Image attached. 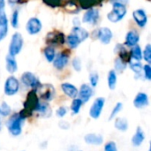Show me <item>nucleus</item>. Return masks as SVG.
<instances>
[{
  "label": "nucleus",
  "instance_id": "nucleus-5",
  "mask_svg": "<svg viewBox=\"0 0 151 151\" xmlns=\"http://www.w3.org/2000/svg\"><path fill=\"white\" fill-rule=\"evenodd\" d=\"M35 91L43 102L51 101L55 96V88L51 84H41Z\"/></svg>",
  "mask_w": 151,
  "mask_h": 151
},
{
  "label": "nucleus",
  "instance_id": "nucleus-1",
  "mask_svg": "<svg viewBox=\"0 0 151 151\" xmlns=\"http://www.w3.org/2000/svg\"><path fill=\"white\" fill-rule=\"evenodd\" d=\"M39 103H40L39 97H38V95L36 94L35 89L31 90L27 94L26 101L23 104L24 109L19 113V116L21 118H23L24 119L28 118V117H30L33 114V112L36 111Z\"/></svg>",
  "mask_w": 151,
  "mask_h": 151
},
{
  "label": "nucleus",
  "instance_id": "nucleus-42",
  "mask_svg": "<svg viewBox=\"0 0 151 151\" xmlns=\"http://www.w3.org/2000/svg\"><path fill=\"white\" fill-rule=\"evenodd\" d=\"M104 151H118L117 145L114 142H109L104 146Z\"/></svg>",
  "mask_w": 151,
  "mask_h": 151
},
{
  "label": "nucleus",
  "instance_id": "nucleus-16",
  "mask_svg": "<svg viewBox=\"0 0 151 151\" xmlns=\"http://www.w3.org/2000/svg\"><path fill=\"white\" fill-rule=\"evenodd\" d=\"M140 42V35L137 31L135 30H130L127 32V35H126V39H125V42L124 44L127 47H134L135 45L138 44V42Z\"/></svg>",
  "mask_w": 151,
  "mask_h": 151
},
{
  "label": "nucleus",
  "instance_id": "nucleus-20",
  "mask_svg": "<svg viewBox=\"0 0 151 151\" xmlns=\"http://www.w3.org/2000/svg\"><path fill=\"white\" fill-rule=\"evenodd\" d=\"M72 34H73L81 42H84L86 39H88L89 37V33L88 32L87 29L80 27V26H74L72 29Z\"/></svg>",
  "mask_w": 151,
  "mask_h": 151
},
{
  "label": "nucleus",
  "instance_id": "nucleus-30",
  "mask_svg": "<svg viewBox=\"0 0 151 151\" xmlns=\"http://www.w3.org/2000/svg\"><path fill=\"white\" fill-rule=\"evenodd\" d=\"M114 66H115V72L117 73H123L125 70H126V68H127V62H125L124 60H122L121 58H119V57L115 59V61H114Z\"/></svg>",
  "mask_w": 151,
  "mask_h": 151
},
{
  "label": "nucleus",
  "instance_id": "nucleus-50",
  "mask_svg": "<svg viewBox=\"0 0 151 151\" xmlns=\"http://www.w3.org/2000/svg\"><path fill=\"white\" fill-rule=\"evenodd\" d=\"M2 118H3V116H2L1 111H0V131H1V129H2Z\"/></svg>",
  "mask_w": 151,
  "mask_h": 151
},
{
  "label": "nucleus",
  "instance_id": "nucleus-21",
  "mask_svg": "<svg viewBox=\"0 0 151 151\" xmlns=\"http://www.w3.org/2000/svg\"><path fill=\"white\" fill-rule=\"evenodd\" d=\"M84 141L87 144L90 145H101L104 142V139L101 135L96 134H88L84 137Z\"/></svg>",
  "mask_w": 151,
  "mask_h": 151
},
{
  "label": "nucleus",
  "instance_id": "nucleus-46",
  "mask_svg": "<svg viewBox=\"0 0 151 151\" xmlns=\"http://www.w3.org/2000/svg\"><path fill=\"white\" fill-rule=\"evenodd\" d=\"M5 10V0H0V11Z\"/></svg>",
  "mask_w": 151,
  "mask_h": 151
},
{
  "label": "nucleus",
  "instance_id": "nucleus-48",
  "mask_svg": "<svg viewBox=\"0 0 151 151\" xmlns=\"http://www.w3.org/2000/svg\"><path fill=\"white\" fill-rule=\"evenodd\" d=\"M79 20H80V19H79V18H75V19H73V21H74V22H73V25H74V26H80V24H81V23H80V22H78Z\"/></svg>",
  "mask_w": 151,
  "mask_h": 151
},
{
  "label": "nucleus",
  "instance_id": "nucleus-27",
  "mask_svg": "<svg viewBox=\"0 0 151 151\" xmlns=\"http://www.w3.org/2000/svg\"><path fill=\"white\" fill-rule=\"evenodd\" d=\"M43 55L44 58H46V60L49 63H52L55 57H56V50L54 49L53 46H47L44 50H43Z\"/></svg>",
  "mask_w": 151,
  "mask_h": 151
},
{
  "label": "nucleus",
  "instance_id": "nucleus-47",
  "mask_svg": "<svg viewBox=\"0 0 151 151\" xmlns=\"http://www.w3.org/2000/svg\"><path fill=\"white\" fill-rule=\"evenodd\" d=\"M112 3H120V4H126L128 0H111Z\"/></svg>",
  "mask_w": 151,
  "mask_h": 151
},
{
  "label": "nucleus",
  "instance_id": "nucleus-29",
  "mask_svg": "<svg viewBox=\"0 0 151 151\" xmlns=\"http://www.w3.org/2000/svg\"><path fill=\"white\" fill-rule=\"evenodd\" d=\"M114 126L118 130H119L121 132H125L128 128V122H127V119H125V118H117L115 120Z\"/></svg>",
  "mask_w": 151,
  "mask_h": 151
},
{
  "label": "nucleus",
  "instance_id": "nucleus-45",
  "mask_svg": "<svg viewBox=\"0 0 151 151\" xmlns=\"http://www.w3.org/2000/svg\"><path fill=\"white\" fill-rule=\"evenodd\" d=\"M58 126H59V127H60L61 129H63V130H67V129H69V127H70L69 123L66 122V121H60L59 124H58Z\"/></svg>",
  "mask_w": 151,
  "mask_h": 151
},
{
  "label": "nucleus",
  "instance_id": "nucleus-35",
  "mask_svg": "<svg viewBox=\"0 0 151 151\" xmlns=\"http://www.w3.org/2000/svg\"><path fill=\"white\" fill-rule=\"evenodd\" d=\"M122 108H123V104H122L121 103H118V104L114 106V108H113V110H112V111H111V116H110L109 120H112V119L118 115V113L122 110Z\"/></svg>",
  "mask_w": 151,
  "mask_h": 151
},
{
  "label": "nucleus",
  "instance_id": "nucleus-33",
  "mask_svg": "<svg viewBox=\"0 0 151 151\" xmlns=\"http://www.w3.org/2000/svg\"><path fill=\"white\" fill-rule=\"evenodd\" d=\"M11 26L13 28H18V27H19V10H15L12 14Z\"/></svg>",
  "mask_w": 151,
  "mask_h": 151
},
{
  "label": "nucleus",
  "instance_id": "nucleus-32",
  "mask_svg": "<svg viewBox=\"0 0 151 151\" xmlns=\"http://www.w3.org/2000/svg\"><path fill=\"white\" fill-rule=\"evenodd\" d=\"M142 59H144L147 64L151 63V44L147 43L142 51Z\"/></svg>",
  "mask_w": 151,
  "mask_h": 151
},
{
  "label": "nucleus",
  "instance_id": "nucleus-40",
  "mask_svg": "<svg viewBox=\"0 0 151 151\" xmlns=\"http://www.w3.org/2000/svg\"><path fill=\"white\" fill-rule=\"evenodd\" d=\"M8 31H9V25L0 27V42L5 39V37L8 35Z\"/></svg>",
  "mask_w": 151,
  "mask_h": 151
},
{
  "label": "nucleus",
  "instance_id": "nucleus-10",
  "mask_svg": "<svg viewBox=\"0 0 151 151\" xmlns=\"http://www.w3.org/2000/svg\"><path fill=\"white\" fill-rule=\"evenodd\" d=\"M100 19V12L97 8H89L86 11L82 17V22L89 25H96Z\"/></svg>",
  "mask_w": 151,
  "mask_h": 151
},
{
  "label": "nucleus",
  "instance_id": "nucleus-18",
  "mask_svg": "<svg viewBox=\"0 0 151 151\" xmlns=\"http://www.w3.org/2000/svg\"><path fill=\"white\" fill-rule=\"evenodd\" d=\"M61 88L63 90V92L65 93V95H66L67 96L71 97V98H76V96H78V88L69 83V82H65L61 84Z\"/></svg>",
  "mask_w": 151,
  "mask_h": 151
},
{
  "label": "nucleus",
  "instance_id": "nucleus-26",
  "mask_svg": "<svg viewBox=\"0 0 151 151\" xmlns=\"http://www.w3.org/2000/svg\"><path fill=\"white\" fill-rule=\"evenodd\" d=\"M130 52V56H131V59L136 60V61H141L142 59V48L140 47V45H135L134 47H132Z\"/></svg>",
  "mask_w": 151,
  "mask_h": 151
},
{
  "label": "nucleus",
  "instance_id": "nucleus-13",
  "mask_svg": "<svg viewBox=\"0 0 151 151\" xmlns=\"http://www.w3.org/2000/svg\"><path fill=\"white\" fill-rule=\"evenodd\" d=\"M133 18L135 21V23L140 27L141 28H143L146 27L148 23V15L144 9L139 8L133 12Z\"/></svg>",
  "mask_w": 151,
  "mask_h": 151
},
{
  "label": "nucleus",
  "instance_id": "nucleus-4",
  "mask_svg": "<svg viewBox=\"0 0 151 151\" xmlns=\"http://www.w3.org/2000/svg\"><path fill=\"white\" fill-rule=\"evenodd\" d=\"M24 45V40L22 35L19 32H15L11 38V42L8 47V54L12 56H17L22 50Z\"/></svg>",
  "mask_w": 151,
  "mask_h": 151
},
{
  "label": "nucleus",
  "instance_id": "nucleus-3",
  "mask_svg": "<svg viewBox=\"0 0 151 151\" xmlns=\"http://www.w3.org/2000/svg\"><path fill=\"white\" fill-rule=\"evenodd\" d=\"M24 119L19 116V114L15 113L13 114L7 121L6 127L9 130V132L13 136H19L21 134L22 131V126L24 123Z\"/></svg>",
  "mask_w": 151,
  "mask_h": 151
},
{
  "label": "nucleus",
  "instance_id": "nucleus-34",
  "mask_svg": "<svg viewBox=\"0 0 151 151\" xmlns=\"http://www.w3.org/2000/svg\"><path fill=\"white\" fill-rule=\"evenodd\" d=\"M89 81H90V85L92 88H96L98 84L99 81V75L97 73V72H92L89 74Z\"/></svg>",
  "mask_w": 151,
  "mask_h": 151
},
{
  "label": "nucleus",
  "instance_id": "nucleus-28",
  "mask_svg": "<svg viewBox=\"0 0 151 151\" xmlns=\"http://www.w3.org/2000/svg\"><path fill=\"white\" fill-rule=\"evenodd\" d=\"M129 64V66L131 68V70L136 74V75H141L142 74V65L141 63V61H136V60H134V59H131L130 62L128 63Z\"/></svg>",
  "mask_w": 151,
  "mask_h": 151
},
{
  "label": "nucleus",
  "instance_id": "nucleus-6",
  "mask_svg": "<svg viewBox=\"0 0 151 151\" xmlns=\"http://www.w3.org/2000/svg\"><path fill=\"white\" fill-rule=\"evenodd\" d=\"M19 81L18 79L14 76H9L5 82L4 87V92L6 96H12L16 95L19 92Z\"/></svg>",
  "mask_w": 151,
  "mask_h": 151
},
{
  "label": "nucleus",
  "instance_id": "nucleus-17",
  "mask_svg": "<svg viewBox=\"0 0 151 151\" xmlns=\"http://www.w3.org/2000/svg\"><path fill=\"white\" fill-rule=\"evenodd\" d=\"M149 104H150L149 96L144 92H139L134 99V105L137 109H142L148 106Z\"/></svg>",
  "mask_w": 151,
  "mask_h": 151
},
{
  "label": "nucleus",
  "instance_id": "nucleus-9",
  "mask_svg": "<svg viewBox=\"0 0 151 151\" xmlns=\"http://www.w3.org/2000/svg\"><path fill=\"white\" fill-rule=\"evenodd\" d=\"M21 82L28 88H31L33 89H36L40 85V81L39 79L31 72H25L21 74L20 78Z\"/></svg>",
  "mask_w": 151,
  "mask_h": 151
},
{
  "label": "nucleus",
  "instance_id": "nucleus-37",
  "mask_svg": "<svg viewBox=\"0 0 151 151\" xmlns=\"http://www.w3.org/2000/svg\"><path fill=\"white\" fill-rule=\"evenodd\" d=\"M143 75L147 81H151V66L150 64H146L142 66Z\"/></svg>",
  "mask_w": 151,
  "mask_h": 151
},
{
  "label": "nucleus",
  "instance_id": "nucleus-15",
  "mask_svg": "<svg viewBox=\"0 0 151 151\" xmlns=\"http://www.w3.org/2000/svg\"><path fill=\"white\" fill-rule=\"evenodd\" d=\"M94 94V90L93 88L88 84H82L81 86L80 90L78 91V96L79 98L82 101V103H87L90 100V98L92 97Z\"/></svg>",
  "mask_w": 151,
  "mask_h": 151
},
{
  "label": "nucleus",
  "instance_id": "nucleus-22",
  "mask_svg": "<svg viewBox=\"0 0 151 151\" xmlns=\"http://www.w3.org/2000/svg\"><path fill=\"white\" fill-rule=\"evenodd\" d=\"M144 140H145V134H144L143 130L142 129V127H138L134 135L132 138V143L134 147H139L142 145V143L144 142Z\"/></svg>",
  "mask_w": 151,
  "mask_h": 151
},
{
  "label": "nucleus",
  "instance_id": "nucleus-24",
  "mask_svg": "<svg viewBox=\"0 0 151 151\" xmlns=\"http://www.w3.org/2000/svg\"><path fill=\"white\" fill-rule=\"evenodd\" d=\"M117 81H118V77H117V73L114 70H111L108 73V76H107V82H108V87L111 90L115 89L116 85H117Z\"/></svg>",
  "mask_w": 151,
  "mask_h": 151
},
{
  "label": "nucleus",
  "instance_id": "nucleus-11",
  "mask_svg": "<svg viewBox=\"0 0 151 151\" xmlns=\"http://www.w3.org/2000/svg\"><path fill=\"white\" fill-rule=\"evenodd\" d=\"M46 42L50 46L52 45H61L65 42V36L60 31H52L48 33L46 37Z\"/></svg>",
  "mask_w": 151,
  "mask_h": 151
},
{
  "label": "nucleus",
  "instance_id": "nucleus-8",
  "mask_svg": "<svg viewBox=\"0 0 151 151\" xmlns=\"http://www.w3.org/2000/svg\"><path fill=\"white\" fill-rule=\"evenodd\" d=\"M42 29V24L40 19L37 17H31L28 19L27 24H26V30L28 35H35L39 34Z\"/></svg>",
  "mask_w": 151,
  "mask_h": 151
},
{
  "label": "nucleus",
  "instance_id": "nucleus-14",
  "mask_svg": "<svg viewBox=\"0 0 151 151\" xmlns=\"http://www.w3.org/2000/svg\"><path fill=\"white\" fill-rule=\"evenodd\" d=\"M68 61H69V55L65 52H60L58 55H56L52 64L57 70L61 71L67 65Z\"/></svg>",
  "mask_w": 151,
  "mask_h": 151
},
{
  "label": "nucleus",
  "instance_id": "nucleus-49",
  "mask_svg": "<svg viewBox=\"0 0 151 151\" xmlns=\"http://www.w3.org/2000/svg\"><path fill=\"white\" fill-rule=\"evenodd\" d=\"M7 1H8L9 4H15L18 2V0H7Z\"/></svg>",
  "mask_w": 151,
  "mask_h": 151
},
{
  "label": "nucleus",
  "instance_id": "nucleus-31",
  "mask_svg": "<svg viewBox=\"0 0 151 151\" xmlns=\"http://www.w3.org/2000/svg\"><path fill=\"white\" fill-rule=\"evenodd\" d=\"M82 104H83V103L80 98H74L71 104V110H72L73 114H78L80 112V110H81Z\"/></svg>",
  "mask_w": 151,
  "mask_h": 151
},
{
  "label": "nucleus",
  "instance_id": "nucleus-44",
  "mask_svg": "<svg viewBox=\"0 0 151 151\" xmlns=\"http://www.w3.org/2000/svg\"><path fill=\"white\" fill-rule=\"evenodd\" d=\"M43 2L50 7H58L60 4V0H43Z\"/></svg>",
  "mask_w": 151,
  "mask_h": 151
},
{
  "label": "nucleus",
  "instance_id": "nucleus-41",
  "mask_svg": "<svg viewBox=\"0 0 151 151\" xmlns=\"http://www.w3.org/2000/svg\"><path fill=\"white\" fill-rule=\"evenodd\" d=\"M80 3L82 6V8H92V6L95 4L96 0H80Z\"/></svg>",
  "mask_w": 151,
  "mask_h": 151
},
{
  "label": "nucleus",
  "instance_id": "nucleus-2",
  "mask_svg": "<svg viewBox=\"0 0 151 151\" xmlns=\"http://www.w3.org/2000/svg\"><path fill=\"white\" fill-rule=\"evenodd\" d=\"M127 12V10L126 4L120 3H113L111 11L107 13V19L112 23H118L126 17Z\"/></svg>",
  "mask_w": 151,
  "mask_h": 151
},
{
  "label": "nucleus",
  "instance_id": "nucleus-36",
  "mask_svg": "<svg viewBox=\"0 0 151 151\" xmlns=\"http://www.w3.org/2000/svg\"><path fill=\"white\" fill-rule=\"evenodd\" d=\"M0 111H1L2 116L6 117V116L10 115V113H11V107L5 102H3L0 106Z\"/></svg>",
  "mask_w": 151,
  "mask_h": 151
},
{
  "label": "nucleus",
  "instance_id": "nucleus-43",
  "mask_svg": "<svg viewBox=\"0 0 151 151\" xmlns=\"http://www.w3.org/2000/svg\"><path fill=\"white\" fill-rule=\"evenodd\" d=\"M66 113H67V108L65 107V106L59 107V108L57 110V112H56V114H57V116H58V118H63Z\"/></svg>",
  "mask_w": 151,
  "mask_h": 151
},
{
  "label": "nucleus",
  "instance_id": "nucleus-38",
  "mask_svg": "<svg viewBox=\"0 0 151 151\" xmlns=\"http://www.w3.org/2000/svg\"><path fill=\"white\" fill-rule=\"evenodd\" d=\"M72 65L76 72L81 71V60L79 57H75L72 61Z\"/></svg>",
  "mask_w": 151,
  "mask_h": 151
},
{
  "label": "nucleus",
  "instance_id": "nucleus-19",
  "mask_svg": "<svg viewBox=\"0 0 151 151\" xmlns=\"http://www.w3.org/2000/svg\"><path fill=\"white\" fill-rule=\"evenodd\" d=\"M5 68L9 73H14L18 70V63L14 56L8 54L5 57Z\"/></svg>",
  "mask_w": 151,
  "mask_h": 151
},
{
  "label": "nucleus",
  "instance_id": "nucleus-12",
  "mask_svg": "<svg viewBox=\"0 0 151 151\" xmlns=\"http://www.w3.org/2000/svg\"><path fill=\"white\" fill-rule=\"evenodd\" d=\"M104 104H105V99L104 97H98L95 100L89 111V115L92 119H96L100 117L103 111Z\"/></svg>",
  "mask_w": 151,
  "mask_h": 151
},
{
  "label": "nucleus",
  "instance_id": "nucleus-25",
  "mask_svg": "<svg viewBox=\"0 0 151 151\" xmlns=\"http://www.w3.org/2000/svg\"><path fill=\"white\" fill-rule=\"evenodd\" d=\"M65 42L67 43V45L69 46V48L72 49V50L76 49L81 43L80 42V40L73 34H72V33L65 37Z\"/></svg>",
  "mask_w": 151,
  "mask_h": 151
},
{
  "label": "nucleus",
  "instance_id": "nucleus-23",
  "mask_svg": "<svg viewBox=\"0 0 151 151\" xmlns=\"http://www.w3.org/2000/svg\"><path fill=\"white\" fill-rule=\"evenodd\" d=\"M37 112H39V114L44 118H49L51 115V110L50 107L48 103L46 102H42V103H39L36 111Z\"/></svg>",
  "mask_w": 151,
  "mask_h": 151
},
{
  "label": "nucleus",
  "instance_id": "nucleus-39",
  "mask_svg": "<svg viewBox=\"0 0 151 151\" xmlns=\"http://www.w3.org/2000/svg\"><path fill=\"white\" fill-rule=\"evenodd\" d=\"M5 25H9V20H8L5 10H4V11H0V27L5 26Z\"/></svg>",
  "mask_w": 151,
  "mask_h": 151
},
{
  "label": "nucleus",
  "instance_id": "nucleus-7",
  "mask_svg": "<svg viewBox=\"0 0 151 151\" xmlns=\"http://www.w3.org/2000/svg\"><path fill=\"white\" fill-rule=\"evenodd\" d=\"M93 35H96V38H97L102 44L107 45L109 44L113 37V33L109 27H100L98 29H96L93 32Z\"/></svg>",
  "mask_w": 151,
  "mask_h": 151
}]
</instances>
